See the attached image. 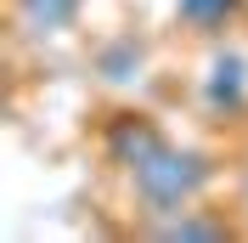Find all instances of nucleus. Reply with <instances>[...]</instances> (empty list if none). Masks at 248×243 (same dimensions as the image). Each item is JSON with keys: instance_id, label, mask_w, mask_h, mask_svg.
<instances>
[{"instance_id": "20e7f679", "label": "nucleus", "mask_w": 248, "mask_h": 243, "mask_svg": "<svg viewBox=\"0 0 248 243\" xmlns=\"http://www.w3.org/2000/svg\"><path fill=\"white\" fill-rule=\"evenodd\" d=\"M141 238H158V243H226V238H237V226L232 221H220V215H209V209H175V215H141Z\"/></svg>"}, {"instance_id": "7ed1b4c3", "label": "nucleus", "mask_w": 248, "mask_h": 243, "mask_svg": "<svg viewBox=\"0 0 248 243\" xmlns=\"http://www.w3.org/2000/svg\"><path fill=\"white\" fill-rule=\"evenodd\" d=\"M203 107L215 119H243L248 113V62L243 51H215L203 74Z\"/></svg>"}, {"instance_id": "f257e3e1", "label": "nucleus", "mask_w": 248, "mask_h": 243, "mask_svg": "<svg viewBox=\"0 0 248 243\" xmlns=\"http://www.w3.org/2000/svg\"><path fill=\"white\" fill-rule=\"evenodd\" d=\"M124 175H130V198L141 204V215H175V209L198 204V198L215 187V158L203 147L164 141V147H153L141 164H130Z\"/></svg>"}, {"instance_id": "f03ea898", "label": "nucleus", "mask_w": 248, "mask_h": 243, "mask_svg": "<svg viewBox=\"0 0 248 243\" xmlns=\"http://www.w3.org/2000/svg\"><path fill=\"white\" fill-rule=\"evenodd\" d=\"M164 130H158V119L153 113H141V107H119V113H108L102 119V153H108L119 170H130V164H141L153 147H164Z\"/></svg>"}, {"instance_id": "39448f33", "label": "nucleus", "mask_w": 248, "mask_h": 243, "mask_svg": "<svg viewBox=\"0 0 248 243\" xmlns=\"http://www.w3.org/2000/svg\"><path fill=\"white\" fill-rule=\"evenodd\" d=\"M79 12H85V0H12V23L29 40H57V34H68L79 23Z\"/></svg>"}, {"instance_id": "423d86ee", "label": "nucleus", "mask_w": 248, "mask_h": 243, "mask_svg": "<svg viewBox=\"0 0 248 243\" xmlns=\"http://www.w3.org/2000/svg\"><path fill=\"white\" fill-rule=\"evenodd\" d=\"M91 68H96L102 85H130V79H141V68H147V40H141V34H113V40L96 46Z\"/></svg>"}, {"instance_id": "0eeeda50", "label": "nucleus", "mask_w": 248, "mask_h": 243, "mask_svg": "<svg viewBox=\"0 0 248 243\" xmlns=\"http://www.w3.org/2000/svg\"><path fill=\"white\" fill-rule=\"evenodd\" d=\"M248 0H175V23L192 34H203V40H215V34H226L243 17Z\"/></svg>"}]
</instances>
